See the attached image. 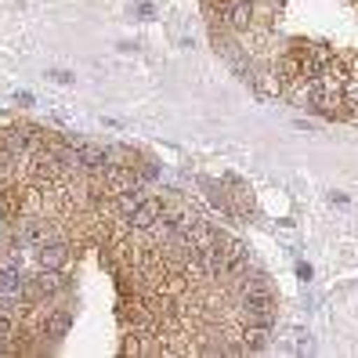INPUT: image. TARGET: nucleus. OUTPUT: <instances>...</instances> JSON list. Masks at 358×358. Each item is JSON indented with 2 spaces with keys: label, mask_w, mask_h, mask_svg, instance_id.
Instances as JSON below:
<instances>
[{
  "label": "nucleus",
  "mask_w": 358,
  "mask_h": 358,
  "mask_svg": "<svg viewBox=\"0 0 358 358\" xmlns=\"http://www.w3.org/2000/svg\"><path fill=\"white\" fill-rule=\"evenodd\" d=\"M163 199H141L134 210H131V228H138V231H149L159 217H163Z\"/></svg>",
  "instance_id": "f257e3e1"
},
{
  "label": "nucleus",
  "mask_w": 358,
  "mask_h": 358,
  "mask_svg": "<svg viewBox=\"0 0 358 358\" xmlns=\"http://www.w3.org/2000/svg\"><path fill=\"white\" fill-rule=\"evenodd\" d=\"M0 293H8V297H26L22 271H18L15 264H4V268H0Z\"/></svg>",
  "instance_id": "f03ea898"
},
{
  "label": "nucleus",
  "mask_w": 358,
  "mask_h": 358,
  "mask_svg": "<svg viewBox=\"0 0 358 358\" xmlns=\"http://www.w3.org/2000/svg\"><path fill=\"white\" fill-rule=\"evenodd\" d=\"M69 257L66 243H40V268H62Z\"/></svg>",
  "instance_id": "7ed1b4c3"
},
{
  "label": "nucleus",
  "mask_w": 358,
  "mask_h": 358,
  "mask_svg": "<svg viewBox=\"0 0 358 358\" xmlns=\"http://www.w3.org/2000/svg\"><path fill=\"white\" fill-rule=\"evenodd\" d=\"M268 336H271V326L250 322V326L243 329V348H246V351H264V348H268Z\"/></svg>",
  "instance_id": "20e7f679"
},
{
  "label": "nucleus",
  "mask_w": 358,
  "mask_h": 358,
  "mask_svg": "<svg viewBox=\"0 0 358 358\" xmlns=\"http://www.w3.org/2000/svg\"><path fill=\"white\" fill-rule=\"evenodd\" d=\"M62 286H66V279H62V268H40V275L33 279V289H36V293H58Z\"/></svg>",
  "instance_id": "39448f33"
},
{
  "label": "nucleus",
  "mask_w": 358,
  "mask_h": 358,
  "mask_svg": "<svg viewBox=\"0 0 358 358\" xmlns=\"http://www.w3.org/2000/svg\"><path fill=\"white\" fill-rule=\"evenodd\" d=\"M69 322H73V311L62 308L58 315H51V319H48V336H62V333L69 329Z\"/></svg>",
  "instance_id": "423d86ee"
},
{
  "label": "nucleus",
  "mask_w": 358,
  "mask_h": 358,
  "mask_svg": "<svg viewBox=\"0 0 358 358\" xmlns=\"http://www.w3.org/2000/svg\"><path fill=\"white\" fill-rule=\"evenodd\" d=\"M297 275L301 279H311V264H297Z\"/></svg>",
  "instance_id": "0eeeda50"
}]
</instances>
